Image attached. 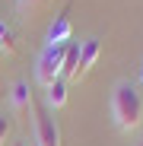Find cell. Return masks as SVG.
<instances>
[{
	"instance_id": "12",
	"label": "cell",
	"mask_w": 143,
	"mask_h": 146,
	"mask_svg": "<svg viewBox=\"0 0 143 146\" xmlns=\"http://www.w3.org/2000/svg\"><path fill=\"white\" fill-rule=\"evenodd\" d=\"M13 146H26V143H13Z\"/></svg>"
},
{
	"instance_id": "1",
	"label": "cell",
	"mask_w": 143,
	"mask_h": 146,
	"mask_svg": "<svg viewBox=\"0 0 143 146\" xmlns=\"http://www.w3.org/2000/svg\"><path fill=\"white\" fill-rule=\"evenodd\" d=\"M111 117H114L118 130H124V133H130L143 124V99L127 80H121L111 92Z\"/></svg>"
},
{
	"instance_id": "4",
	"label": "cell",
	"mask_w": 143,
	"mask_h": 146,
	"mask_svg": "<svg viewBox=\"0 0 143 146\" xmlns=\"http://www.w3.org/2000/svg\"><path fill=\"white\" fill-rule=\"evenodd\" d=\"M99 54H102V44H99V38H86V41L80 44V67H76V80H83L86 73L95 67Z\"/></svg>"
},
{
	"instance_id": "5",
	"label": "cell",
	"mask_w": 143,
	"mask_h": 146,
	"mask_svg": "<svg viewBox=\"0 0 143 146\" xmlns=\"http://www.w3.org/2000/svg\"><path fill=\"white\" fill-rule=\"evenodd\" d=\"M70 35H73V26H70V19L61 13V16H54V22L48 26V44H67L70 41Z\"/></svg>"
},
{
	"instance_id": "6",
	"label": "cell",
	"mask_w": 143,
	"mask_h": 146,
	"mask_svg": "<svg viewBox=\"0 0 143 146\" xmlns=\"http://www.w3.org/2000/svg\"><path fill=\"white\" fill-rule=\"evenodd\" d=\"M10 102H13V111H19V114L32 108V89H29L26 80H16V83H13V89H10Z\"/></svg>"
},
{
	"instance_id": "2",
	"label": "cell",
	"mask_w": 143,
	"mask_h": 146,
	"mask_svg": "<svg viewBox=\"0 0 143 146\" xmlns=\"http://www.w3.org/2000/svg\"><path fill=\"white\" fill-rule=\"evenodd\" d=\"M70 44V41H67ZM67 44H45V51L35 60V76L38 83L48 89L54 80H64V54H67Z\"/></svg>"
},
{
	"instance_id": "11",
	"label": "cell",
	"mask_w": 143,
	"mask_h": 146,
	"mask_svg": "<svg viewBox=\"0 0 143 146\" xmlns=\"http://www.w3.org/2000/svg\"><path fill=\"white\" fill-rule=\"evenodd\" d=\"M140 80H143V67H140Z\"/></svg>"
},
{
	"instance_id": "9",
	"label": "cell",
	"mask_w": 143,
	"mask_h": 146,
	"mask_svg": "<svg viewBox=\"0 0 143 146\" xmlns=\"http://www.w3.org/2000/svg\"><path fill=\"white\" fill-rule=\"evenodd\" d=\"M41 3H45V0H16V10L22 13V19H29V13H32V10H38Z\"/></svg>"
},
{
	"instance_id": "3",
	"label": "cell",
	"mask_w": 143,
	"mask_h": 146,
	"mask_svg": "<svg viewBox=\"0 0 143 146\" xmlns=\"http://www.w3.org/2000/svg\"><path fill=\"white\" fill-rule=\"evenodd\" d=\"M35 143L38 146H61V127L48 111L35 114Z\"/></svg>"
},
{
	"instance_id": "10",
	"label": "cell",
	"mask_w": 143,
	"mask_h": 146,
	"mask_svg": "<svg viewBox=\"0 0 143 146\" xmlns=\"http://www.w3.org/2000/svg\"><path fill=\"white\" fill-rule=\"evenodd\" d=\"M7 137H10V117H3V114H0V146L7 143Z\"/></svg>"
},
{
	"instance_id": "13",
	"label": "cell",
	"mask_w": 143,
	"mask_h": 146,
	"mask_svg": "<svg viewBox=\"0 0 143 146\" xmlns=\"http://www.w3.org/2000/svg\"><path fill=\"white\" fill-rule=\"evenodd\" d=\"M140 146H143V143H140Z\"/></svg>"
},
{
	"instance_id": "7",
	"label": "cell",
	"mask_w": 143,
	"mask_h": 146,
	"mask_svg": "<svg viewBox=\"0 0 143 146\" xmlns=\"http://www.w3.org/2000/svg\"><path fill=\"white\" fill-rule=\"evenodd\" d=\"M45 92H48V105L51 108H64L67 105V80H54Z\"/></svg>"
},
{
	"instance_id": "8",
	"label": "cell",
	"mask_w": 143,
	"mask_h": 146,
	"mask_svg": "<svg viewBox=\"0 0 143 146\" xmlns=\"http://www.w3.org/2000/svg\"><path fill=\"white\" fill-rule=\"evenodd\" d=\"M0 54H16V38L3 19H0Z\"/></svg>"
}]
</instances>
